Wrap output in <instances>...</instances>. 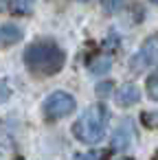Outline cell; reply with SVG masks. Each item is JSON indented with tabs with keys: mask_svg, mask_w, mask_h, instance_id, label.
Listing matches in <instances>:
<instances>
[{
	"mask_svg": "<svg viewBox=\"0 0 158 160\" xmlns=\"http://www.w3.org/2000/svg\"><path fill=\"white\" fill-rule=\"evenodd\" d=\"M64 62H66V55L53 40H38L29 44L24 51V64L38 77L57 75L64 68Z\"/></svg>",
	"mask_w": 158,
	"mask_h": 160,
	"instance_id": "obj_1",
	"label": "cell"
},
{
	"mask_svg": "<svg viewBox=\"0 0 158 160\" xmlns=\"http://www.w3.org/2000/svg\"><path fill=\"white\" fill-rule=\"evenodd\" d=\"M105 127H108V110H105V105L94 103V105L86 108L84 114L77 118V123L73 125V134L81 142L94 145L103 138Z\"/></svg>",
	"mask_w": 158,
	"mask_h": 160,
	"instance_id": "obj_2",
	"label": "cell"
},
{
	"mask_svg": "<svg viewBox=\"0 0 158 160\" xmlns=\"http://www.w3.org/2000/svg\"><path fill=\"white\" fill-rule=\"evenodd\" d=\"M42 110H44L46 121L64 118V116H68V114L75 112V97L68 94V92H64V90H57V92H53V94L46 97Z\"/></svg>",
	"mask_w": 158,
	"mask_h": 160,
	"instance_id": "obj_3",
	"label": "cell"
},
{
	"mask_svg": "<svg viewBox=\"0 0 158 160\" xmlns=\"http://www.w3.org/2000/svg\"><path fill=\"white\" fill-rule=\"evenodd\" d=\"M158 66V35H151L143 42V46L136 51V55L130 59L132 72H145L149 68Z\"/></svg>",
	"mask_w": 158,
	"mask_h": 160,
	"instance_id": "obj_4",
	"label": "cell"
},
{
	"mask_svg": "<svg viewBox=\"0 0 158 160\" xmlns=\"http://www.w3.org/2000/svg\"><path fill=\"white\" fill-rule=\"evenodd\" d=\"M132 142H134V127L130 121H123L112 136V147L114 149H127Z\"/></svg>",
	"mask_w": 158,
	"mask_h": 160,
	"instance_id": "obj_5",
	"label": "cell"
},
{
	"mask_svg": "<svg viewBox=\"0 0 158 160\" xmlns=\"http://www.w3.org/2000/svg\"><path fill=\"white\" fill-rule=\"evenodd\" d=\"M140 101V90L134 86V83H125L119 92H116V103L121 108H127V105H134Z\"/></svg>",
	"mask_w": 158,
	"mask_h": 160,
	"instance_id": "obj_6",
	"label": "cell"
},
{
	"mask_svg": "<svg viewBox=\"0 0 158 160\" xmlns=\"http://www.w3.org/2000/svg\"><path fill=\"white\" fill-rule=\"evenodd\" d=\"M20 40H22V31L16 24H3V29H0V42H3V46L18 44Z\"/></svg>",
	"mask_w": 158,
	"mask_h": 160,
	"instance_id": "obj_7",
	"label": "cell"
},
{
	"mask_svg": "<svg viewBox=\"0 0 158 160\" xmlns=\"http://www.w3.org/2000/svg\"><path fill=\"white\" fill-rule=\"evenodd\" d=\"M112 68V59L108 57V55H94L90 62H88V70L92 72V75H103V72H108Z\"/></svg>",
	"mask_w": 158,
	"mask_h": 160,
	"instance_id": "obj_8",
	"label": "cell"
},
{
	"mask_svg": "<svg viewBox=\"0 0 158 160\" xmlns=\"http://www.w3.org/2000/svg\"><path fill=\"white\" fill-rule=\"evenodd\" d=\"M33 5H35V0H13L11 9H13L18 16H24V13H29V11L33 9Z\"/></svg>",
	"mask_w": 158,
	"mask_h": 160,
	"instance_id": "obj_9",
	"label": "cell"
},
{
	"mask_svg": "<svg viewBox=\"0 0 158 160\" xmlns=\"http://www.w3.org/2000/svg\"><path fill=\"white\" fill-rule=\"evenodd\" d=\"M101 7L108 11V13H116L125 7V0H101Z\"/></svg>",
	"mask_w": 158,
	"mask_h": 160,
	"instance_id": "obj_10",
	"label": "cell"
},
{
	"mask_svg": "<svg viewBox=\"0 0 158 160\" xmlns=\"http://www.w3.org/2000/svg\"><path fill=\"white\" fill-rule=\"evenodd\" d=\"M147 94H149L154 101H158V70L147 79Z\"/></svg>",
	"mask_w": 158,
	"mask_h": 160,
	"instance_id": "obj_11",
	"label": "cell"
},
{
	"mask_svg": "<svg viewBox=\"0 0 158 160\" xmlns=\"http://www.w3.org/2000/svg\"><path fill=\"white\" fill-rule=\"evenodd\" d=\"M140 118L147 127H158V112H143Z\"/></svg>",
	"mask_w": 158,
	"mask_h": 160,
	"instance_id": "obj_12",
	"label": "cell"
},
{
	"mask_svg": "<svg viewBox=\"0 0 158 160\" xmlns=\"http://www.w3.org/2000/svg\"><path fill=\"white\" fill-rule=\"evenodd\" d=\"M112 88H114L112 81H101V83L97 86V94H99V97H108V94L112 92Z\"/></svg>",
	"mask_w": 158,
	"mask_h": 160,
	"instance_id": "obj_13",
	"label": "cell"
},
{
	"mask_svg": "<svg viewBox=\"0 0 158 160\" xmlns=\"http://www.w3.org/2000/svg\"><path fill=\"white\" fill-rule=\"evenodd\" d=\"M77 160H99V153H81L77 156Z\"/></svg>",
	"mask_w": 158,
	"mask_h": 160,
	"instance_id": "obj_14",
	"label": "cell"
},
{
	"mask_svg": "<svg viewBox=\"0 0 158 160\" xmlns=\"http://www.w3.org/2000/svg\"><path fill=\"white\" fill-rule=\"evenodd\" d=\"M9 5H11V0H0V11H5Z\"/></svg>",
	"mask_w": 158,
	"mask_h": 160,
	"instance_id": "obj_15",
	"label": "cell"
},
{
	"mask_svg": "<svg viewBox=\"0 0 158 160\" xmlns=\"http://www.w3.org/2000/svg\"><path fill=\"white\" fill-rule=\"evenodd\" d=\"M116 160H132V158H116Z\"/></svg>",
	"mask_w": 158,
	"mask_h": 160,
	"instance_id": "obj_16",
	"label": "cell"
},
{
	"mask_svg": "<svg viewBox=\"0 0 158 160\" xmlns=\"http://www.w3.org/2000/svg\"><path fill=\"white\" fill-rule=\"evenodd\" d=\"M151 2H154V5H158V0H151Z\"/></svg>",
	"mask_w": 158,
	"mask_h": 160,
	"instance_id": "obj_17",
	"label": "cell"
}]
</instances>
